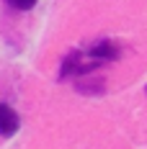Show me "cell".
I'll return each mask as SVG.
<instances>
[{
	"label": "cell",
	"instance_id": "3",
	"mask_svg": "<svg viewBox=\"0 0 147 149\" xmlns=\"http://www.w3.org/2000/svg\"><path fill=\"white\" fill-rule=\"evenodd\" d=\"M8 5H13L15 10H29V8H34L36 5V0H5Z\"/></svg>",
	"mask_w": 147,
	"mask_h": 149
},
{
	"label": "cell",
	"instance_id": "1",
	"mask_svg": "<svg viewBox=\"0 0 147 149\" xmlns=\"http://www.w3.org/2000/svg\"><path fill=\"white\" fill-rule=\"evenodd\" d=\"M121 57L119 46L114 41H98V44L88 46L85 52H72L67 59H65V67H62V77H75V74H88L93 70H98L106 62H114Z\"/></svg>",
	"mask_w": 147,
	"mask_h": 149
},
{
	"label": "cell",
	"instance_id": "2",
	"mask_svg": "<svg viewBox=\"0 0 147 149\" xmlns=\"http://www.w3.org/2000/svg\"><path fill=\"white\" fill-rule=\"evenodd\" d=\"M18 129H21V118H18V113H15L11 105L0 103V136L11 139Z\"/></svg>",
	"mask_w": 147,
	"mask_h": 149
}]
</instances>
